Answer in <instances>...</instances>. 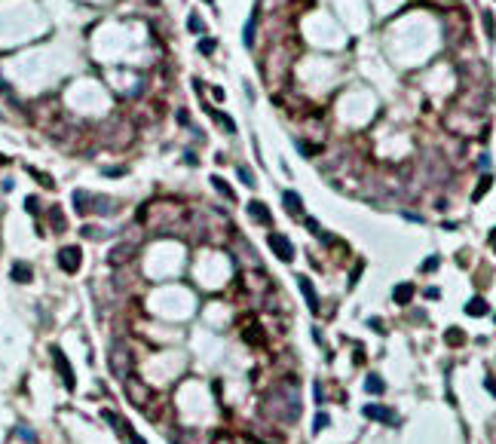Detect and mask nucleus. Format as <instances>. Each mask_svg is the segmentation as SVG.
Returning <instances> with one entry per match:
<instances>
[{
    "instance_id": "obj_5",
    "label": "nucleus",
    "mask_w": 496,
    "mask_h": 444,
    "mask_svg": "<svg viewBox=\"0 0 496 444\" xmlns=\"http://www.w3.org/2000/svg\"><path fill=\"white\" fill-rule=\"evenodd\" d=\"M257 15H260V3H254L251 15H248V22H245V31H242V43H245V46H254V28H257Z\"/></svg>"
},
{
    "instance_id": "obj_18",
    "label": "nucleus",
    "mask_w": 496,
    "mask_h": 444,
    "mask_svg": "<svg viewBox=\"0 0 496 444\" xmlns=\"http://www.w3.org/2000/svg\"><path fill=\"white\" fill-rule=\"evenodd\" d=\"M215 49H218V43H215V40H208V37H205V40H199V52H202V56H211Z\"/></svg>"
},
{
    "instance_id": "obj_3",
    "label": "nucleus",
    "mask_w": 496,
    "mask_h": 444,
    "mask_svg": "<svg viewBox=\"0 0 496 444\" xmlns=\"http://www.w3.org/2000/svg\"><path fill=\"white\" fill-rule=\"evenodd\" d=\"M270 248H273V252H276V257L279 260H285V263H291L294 260V245L285 239V236H282V233H270Z\"/></svg>"
},
{
    "instance_id": "obj_12",
    "label": "nucleus",
    "mask_w": 496,
    "mask_h": 444,
    "mask_svg": "<svg viewBox=\"0 0 496 444\" xmlns=\"http://www.w3.org/2000/svg\"><path fill=\"white\" fill-rule=\"evenodd\" d=\"M211 184H215V190L221 193V196H227V199H236V193L230 190V184L224 181V178H218V175H215V178H211Z\"/></svg>"
},
{
    "instance_id": "obj_29",
    "label": "nucleus",
    "mask_w": 496,
    "mask_h": 444,
    "mask_svg": "<svg viewBox=\"0 0 496 444\" xmlns=\"http://www.w3.org/2000/svg\"><path fill=\"white\" fill-rule=\"evenodd\" d=\"M205 3H215V0H205Z\"/></svg>"
},
{
    "instance_id": "obj_9",
    "label": "nucleus",
    "mask_w": 496,
    "mask_h": 444,
    "mask_svg": "<svg viewBox=\"0 0 496 444\" xmlns=\"http://www.w3.org/2000/svg\"><path fill=\"white\" fill-rule=\"evenodd\" d=\"M282 202H285V208L294 211V215H300V211H304V202H300V196H297L294 190H285V193H282Z\"/></svg>"
},
{
    "instance_id": "obj_28",
    "label": "nucleus",
    "mask_w": 496,
    "mask_h": 444,
    "mask_svg": "<svg viewBox=\"0 0 496 444\" xmlns=\"http://www.w3.org/2000/svg\"><path fill=\"white\" fill-rule=\"evenodd\" d=\"M490 242H493V248H496V230H490Z\"/></svg>"
},
{
    "instance_id": "obj_15",
    "label": "nucleus",
    "mask_w": 496,
    "mask_h": 444,
    "mask_svg": "<svg viewBox=\"0 0 496 444\" xmlns=\"http://www.w3.org/2000/svg\"><path fill=\"white\" fill-rule=\"evenodd\" d=\"M187 28H190L193 34H202V31H205V25H202V19H199L196 12H190V19H187Z\"/></svg>"
},
{
    "instance_id": "obj_4",
    "label": "nucleus",
    "mask_w": 496,
    "mask_h": 444,
    "mask_svg": "<svg viewBox=\"0 0 496 444\" xmlns=\"http://www.w3.org/2000/svg\"><path fill=\"white\" fill-rule=\"evenodd\" d=\"M52 359H56V368H59V374H62L64 386H67V389H74V371L67 368V359H64V352H62L59 346H52Z\"/></svg>"
},
{
    "instance_id": "obj_2",
    "label": "nucleus",
    "mask_w": 496,
    "mask_h": 444,
    "mask_svg": "<svg viewBox=\"0 0 496 444\" xmlns=\"http://www.w3.org/2000/svg\"><path fill=\"white\" fill-rule=\"evenodd\" d=\"M129 352H126V346H114L111 349V371H114V374L117 377H123V380H126L129 377Z\"/></svg>"
},
{
    "instance_id": "obj_14",
    "label": "nucleus",
    "mask_w": 496,
    "mask_h": 444,
    "mask_svg": "<svg viewBox=\"0 0 496 444\" xmlns=\"http://www.w3.org/2000/svg\"><path fill=\"white\" fill-rule=\"evenodd\" d=\"M365 386H368V392H374V395H380V392H383V380H380V374H368Z\"/></svg>"
},
{
    "instance_id": "obj_27",
    "label": "nucleus",
    "mask_w": 496,
    "mask_h": 444,
    "mask_svg": "<svg viewBox=\"0 0 496 444\" xmlns=\"http://www.w3.org/2000/svg\"><path fill=\"white\" fill-rule=\"evenodd\" d=\"M438 294H441V291H438V288H426V297H429V300H435V297H438Z\"/></svg>"
},
{
    "instance_id": "obj_17",
    "label": "nucleus",
    "mask_w": 496,
    "mask_h": 444,
    "mask_svg": "<svg viewBox=\"0 0 496 444\" xmlns=\"http://www.w3.org/2000/svg\"><path fill=\"white\" fill-rule=\"evenodd\" d=\"M215 120H221V126H224L227 132H236V123H233V120H230L227 114H218V111H215Z\"/></svg>"
},
{
    "instance_id": "obj_26",
    "label": "nucleus",
    "mask_w": 496,
    "mask_h": 444,
    "mask_svg": "<svg viewBox=\"0 0 496 444\" xmlns=\"http://www.w3.org/2000/svg\"><path fill=\"white\" fill-rule=\"evenodd\" d=\"M126 169H104V175H111V178H117V175H123Z\"/></svg>"
},
{
    "instance_id": "obj_19",
    "label": "nucleus",
    "mask_w": 496,
    "mask_h": 444,
    "mask_svg": "<svg viewBox=\"0 0 496 444\" xmlns=\"http://www.w3.org/2000/svg\"><path fill=\"white\" fill-rule=\"evenodd\" d=\"M74 202H77V211H80V215H86V208H89V205H86V193H83V190L74 193Z\"/></svg>"
},
{
    "instance_id": "obj_8",
    "label": "nucleus",
    "mask_w": 496,
    "mask_h": 444,
    "mask_svg": "<svg viewBox=\"0 0 496 444\" xmlns=\"http://www.w3.org/2000/svg\"><path fill=\"white\" fill-rule=\"evenodd\" d=\"M368 420H380V423H389L392 420V411L389 407H380V404H365V411H362Z\"/></svg>"
},
{
    "instance_id": "obj_6",
    "label": "nucleus",
    "mask_w": 496,
    "mask_h": 444,
    "mask_svg": "<svg viewBox=\"0 0 496 444\" xmlns=\"http://www.w3.org/2000/svg\"><path fill=\"white\" fill-rule=\"evenodd\" d=\"M248 215H251V221H257V224H270V221H273L270 208L263 205V202H257V199H251V202H248Z\"/></svg>"
},
{
    "instance_id": "obj_11",
    "label": "nucleus",
    "mask_w": 496,
    "mask_h": 444,
    "mask_svg": "<svg viewBox=\"0 0 496 444\" xmlns=\"http://www.w3.org/2000/svg\"><path fill=\"white\" fill-rule=\"evenodd\" d=\"M411 297H414V285H398L395 288V294H392V300H395V304H411Z\"/></svg>"
},
{
    "instance_id": "obj_20",
    "label": "nucleus",
    "mask_w": 496,
    "mask_h": 444,
    "mask_svg": "<svg viewBox=\"0 0 496 444\" xmlns=\"http://www.w3.org/2000/svg\"><path fill=\"white\" fill-rule=\"evenodd\" d=\"M239 178H242V184H245V187H254V175L248 172L245 166H239Z\"/></svg>"
},
{
    "instance_id": "obj_24",
    "label": "nucleus",
    "mask_w": 496,
    "mask_h": 444,
    "mask_svg": "<svg viewBox=\"0 0 496 444\" xmlns=\"http://www.w3.org/2000/svg\"><path fill=\"white\" fill-rule=\"evenodd\" d=\"M484 25H487V34L493 37V12H484Z\"/></svg>"
},
{
    "instance_id": "obj_1",
    "label": "nucleus",
    "mask_w": 496,
    "mask_h": 444,
    "mask_svg": "<svg viewBox=\"0 0 496 444\" xmlns=\"http://www.w3.org/2000/svg\"><path fill=\"white\" fill-rule=\"evenodd\" d=\"M80 260H83L80 245H70V248H62V252H59V266H62L64 273H77L80 270Z\"/></svg>"
},
{
    "instance_id": "obj_21",
    "label": "nucleus",
    "mask_w": 496,
    "mask_h": 444,
    "mask_svg": "<svg viewBox=\"0 0 496 444\" xmlns=\"http://www.w3.org/2000/svg\"><path fill=\"white\" fill-rule=\"evenodd\" d=\"M438 263H441V257H438V254H432V257H426V263H423V270H426V273H432Z\"/></svg>"
},
{
    "instance_id": "obj_23",
    "label": "nucleus",
    "mask_w": 496,
    "mask_h": 444,
    "mask_svg": "<svg viewBox=\"0 0 496 444\" xmlns=\"http://www.w3.org/2000/svg\"><path fill=\"white\" fill-rule=\"evenodd\" d=\"M52 224H56V230H64V221H62V211L52 208Z\"/></svg>"
},
{
    "instance_id": "obj_16",
    "label": "nucleus",
    "mask_w": 496,
    "mask_h": 444,
    "mask_svg": "<svg viewBox=\"0 0 496 444\" xmlns=\"http://www.w3.org/2000/svg\"><path fill=\"white\" fill-rule=\"evenodd\" d=\"M490 184H493V178H490V175H487V178H481V184H478V190H475V199H481L484 193L490 190Z\"/></svg>"
},
{
    "instance_id": "obj_7",
    "label": "nucleus",
    "mask_w": 496,
    "mask_h": 444,
    "mask_svg": "<svg viewBox=\"0 0 496 444\" xmlns=\"http://www.w3.org/2000/svg\"><path fill=\"white\" fill-rule=\"evenodd\" d=\"M297 285H300V291H304V297H307V307H310L312 313H318V297H315V291H312V282H310L307 276H297Z\"/></svg>"
},
{
    "instance_id": "obj_10",
    "label": "nucleus",
    "mask_w": 496,
    "mask_h": 444,
    "mask_svg": "<svg viewBox=\"0 0 496 444\" xmlns=\"http://www.w3.org/2000/svg\"><path fill=\"white\" fill-rule=\"evenodd\" d=\"M466 313H469V316H475V318H478V316H487V304H484V297H472L469 304H466Z\"/></svg>"
},
{
    "instance_id": "obj_13",
    "label": "nucleus",
    "mask_w": 496,
    "mask_h": 444,
    "mask_svg": "<svg viewBox=\"0 0 496 444\" xmlns=\"http://www.w3.org/2000/svg\"><path fill=\"white\" fill-rule=\"evenodd\" d=\"M12 279L15 282H31V266L28 263H15L12 266Z\"/></svg>"
},
{
    "instance_id": "obj_25",
    "label": "nucleus",
    "mask_w": 496,
    "mask_h": 444,
    "mask_svg": "<svg viewBox=\"0 0 496 444\" xmlns=\"http://www.w3.org/2000/svg\"><path fill=\"white\" fill-rule=\"evenodd\" d=\"M487 389H490V395L496 398V380H493V377H487Z\"/></svg>"
},
{
    "instance_id": "obj_22",
    "label": "nucleus",
    "mask_w": 496,
    "mask_h": 444,
    "mask_svg": "<svg viewBox=\"0 0 496 444\" xmlns=\"http://www.w3.org/2000/svg\"><path fill=\"white\" fill-rule=\"evenodd\" d=\"M325 426H328V417H325V414H318V417H315V423H312V432L325 429Z\"/></svg>"
}]
</instances>
